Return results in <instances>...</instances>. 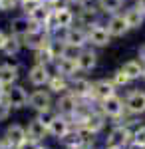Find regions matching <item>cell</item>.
I'll return each mask as SVG.
<instances>
[{"mask_svg":"<svg viewBox=\"0 0 145 149\" xmlns=\"http://www.w3.org/2000/svg\"><path fill=\"white\" fill-rule=\"evenodd\" d=\"M112 34L107 32L105 22L98 20L96 24H91L88 28V46L91 48H107L112 44Z\"/></svg>","mask_w":145,"mask_h":149,"instance_id":"6da1fadb","label":"cell"},{"mask_svg":"<svg viewBox=\"0 0 145 149\" xmlns=\"http://www.w3.org/2000/svg\"><path fill=\"white\" fill-rule=\"evenodd\" d=\"M76 24V10L72 6H60L54 8V34L64 32Z\"/></svg>","mask_w":145,"mask_h":149,"instance_id":"7a4b0ae2","label":"cell"},{"mask_svg":"<svg viewBox=\"0 0 145 149\" xmlns=\"http://www.w3.org/2000/svg\"><path fill=\"white\" fill-rule=\"evenodd\" d=\"M129 137H133V133L123 125L113 127L107 135V141H105V147L107 149H123L127 143H129Z\"/></svg>","mask_w":145,"mask_h":149,"instance_id":"3957f363","label":"cell"},{"mask_svg":"<svg viewBox=\"0 0 145 149\" xmlns=\"http://www.w3.org/2000/svg\"><path fill=\"white\" fill-rule=\"evenodd\" d=\"M62 40H64L66 44H74V46H78V48H86L88 46V30L82 28V26H78V24H74L72 28L64 30Z\"/></svg>","mask_w":145,"mask_h":149,"instance_id":"277c9868","label":"cell"},{"mask_svg":"<svg viewBox=\"0 0 145 149\" xmlns=\"http://www.w3.org/2000/svg\"><path fill=\"white\" fill-rule=\"evenodd\" d=\"M123 18H125V22L129 26V30H141L145 24V12L139 10V6L137 4H129V6H125L123 8Z\"/></svg>","mask_w":145,"mask_h":149,"instance_id":"5b68a950","label":"cell"},{"mask_svg":"<svg viewBox=\"0 0 145 149\" xmlns=\"http://www.w3.org/2000/svg\"><path fill=\"white\" fill-rule=\"evenodd\" d=\"M105 28H107V32L112 34V38H123V36H127V32H129V26H127V22H125L121 12L107 16Z\"/></svg>","mask_w":145,"mask_h":149,"instance_id":"8992f818","label":"cell"},{"mask_svg":"<svg viewBox=\"0 0 145 149\" xmlns=\"http://www.w3.org/2000/svg\"><path fill=\"white\" fill-rule=\"evenodd\" d=\"M52 78L50 74V66H44V64H34L32 68L28 70V81L36 86V88H42V86H48V81Z\"/></svg>","mask_w":145,"mask_h":149,"instance_id":"52a82bcc","label":"cell"},{"mask_svg":"<svg viewBox=\"0 0 145 149\" xmlns=\"http://www.w3.org/2000/svg\"><path fill=\"white\" fill-rule=\"evenodd\" d=\"M123 107H125V102H123L119 95H109L105 100H101V111L109 117H119L123 113Z\"/></svg>","mask_w":145,"mask_h":149,"instance_id":"ba28073f","label":"cell"},{"mask_svg":"<svg viewBox=\"0 0 145 149\" xmlns=\"http://www.w3.org/2000/svg\"><path fill=\"white\" fill-rule=\"evenodd\" d=\"M52 66L56 68V74L64 76V78H68V80L76 78V74L79 72L78 62H76V60H68V58H56Z\"/></svg>","mask_w":145,"mask_h":149,"instance_id":"9c48e42d","label":"cell"},{"mask_svg":"<svg viewBox=\"0 0 145 149\" xmlns=\"http://www.w3.org/2000/svg\"><path fill=\"white\" fill-rule=\"evenodd\" d=\"M78 68L79 72H91V70L98 66V52L93 50L91 46H86L82 52H79V56H78Z\"/></svg>","mask_w":145,"mask_h":149,"instance_id":"30bf717a","label":"cell"},{"mask_svg":"<svg viewBox=\"0 0 145 149\" xmlns=\"http://www.w3.org/2000/svg\"><path fill=\"white\" fill-rule=\"evenodd\" d=\"M6 102L16 109L26 107L28 105V93L22 86H10V90H6Z\"/></svg>","mask_w":145,"mask_h":149,"instance_id":"8fae6325","label":"cell"},{"mask_svg":"<svg viewBox=\"0 0 145 149\" xmlns=\"http://www.w3.org/2000/svg\"><path fill=\"white\" fill-rule=\"evenodd\" d=\"M10 34L12 36H18V38H24V36L28 34L30 30L34 28V22L26 16V14H22V16H16V18H12L10 20Z\"/></svg>","mask_w":145,"mask_h":149,"instance_id":"7c38bea8","label":"cell"},{"mask_svg":"<svg viewBox=\"0 0 145 149\" xmlns=\"http://www.w3.org/2000/svg\"><path fill=\"white\" fill-rule=\"evenodd\" d=\"M28 105L36 109V111H44V109H50L52 105V97H50V92H44V90H36L32 95H28Z\"/></svg>","mask_w":145,"mask_h":149,"instance_id":"4fadbf2b","label":"cell"},{"mask_svg":"<svg viewBox=\"0 0 145 149\" xmlns=\"http://www.w3.org/2000/svg\"><path fill=\"white\" fill-rule=\"evenodd\" d=\"M115 93V84L112 80H96L91 81V95L98 97V100H105Z\"/></svg>","mask_w":145,"mask_h":149,"instance_id":"5bb4252c","label":"cell"},{"mask_svg":"<svg viewBox=\"0 0 145 149\" xmlns=\"http://www.w3.org/2000/svg\"><path fill=\"white\" fill-rule=\"evenodd\" d=\"M125 107L131 113H145V92H139V90L129 92L125 97Z\"/></svg>","mask_w":145,"mask_h":149,"instance_id":"9a60e30c","label":"cell"},{"mask_svg":"<svg viewBox=\"0 0 145 149\" xmlns=\"http://www.w3.org/2000/svg\"><path fill=\"white\" fill-rule=\"evenodd\" d=\"M68 92L74 93L76 97H88V95H91V81L86 80V78H72L70 80V88H68Z\"/></svg>","mask_w":145,"mask_h":149,"instance_id":"2e32d148","label":"cell"},{"mask_svg":"<svg viewBox=\"0 0 145 149\" xmlns=\"http://www.w3.org/2000/svg\"><path fill=\"white\" fill-rule=\"evenodd\" d=\"M98 8H100L101 16H112V14H119L123 8L127 6V0H96Z\"/></svg>","mask_w":145,"mask_h":149,"instance_id":"e0dca14e","label":"cell"},{"mask_svg":"<svg viewBox=\"0 0 145 149\" xmlns=\"http://www.w3.org/2000/svg\"><path fill=\"white\" fill-rule=\"evenodd\" d=\"M58 111L64 115H74L76 113V109H78V97L74 95V93H64V95H60V100H58Z\"/></svg>","mask_w":145,"mask_h":149,"instance_id":"ac0fdd59","label":"cell"},{"mask_svg":"<svg viewBox=\"0 0 145 149\" xmlns=\"http://www.w3.org/2000/svg\"><path fill=\"white\" fill-rule=\"evenodd\" d=\"M48 135V127L36 117V119H32L30 123H28V127H26V137L28 139H32V141H42V139Z\"/></svg>","mask_w":145,"mask_h":149,"instance_id":"d6986e66","label":"cell"},{"mask_svg":"<svg viewBox=\"0 0 145 149\" xmlns=\"http://www.w3.org/2000/svg\"><path fill=\"white\" fill-rule=\"evenodd\" d=\"M24 141H26V129L22 125L14 123V125H10L6 129V143L10 147H18V145H22Z\"/></svg>","mask_w":145,"mask_h":149,"instance_id":"ffe728a7","label":"cell"},{"mask_svg":"<svg viewBox=\"0 0 145 149\" xmlns=\"http://www.w3.org/2000/svg\"><path fill=\"white\" fill-rule=\"evenodd\" d=\"M18 80V66H14V64H0V81L6 86V88H10L14 86Z\"/></svg>","mask_w":145,"mask_h":149,"instance_id":"44dd1931","label":"cell"},{"mask_svg":"<svg viewBox=\"0 0 145 149\" xmlns=\"http://www.w3.org/2000/svg\"><path fill=\"white\" fill-rule=\"evenodd\" d=\"M48 133L52 135V137H58V139H64L70 133V123H68L66 117H60L58 115L56 119L50 123V127H48Z\"/></svg>","mask_w":145,"mask_h":149,"instance_id":"7402d4cb","label":"cell"},{"mask_svg":"<svg viewBox=\"0 0 145 149\" xmlns=\"http://www.w3.org/2000/svg\"><path fill=\"white\" fill-rule=\"evenodd\" d=\"M22 38H18V36H12L8 34V38H6V42H4V46H2V54L6 58H14L20 54V50H22Z\"/></svg>","mask_w":145,"mask_h":149,"instance_id":"603a6c76","label":"cell"},{"mask_svg":"<svg viewBox=\"0 0 145 149\" xmlns=\"http://www.w3.org/2000/svg\"><path fill=\"white\" fill-rule=\"evenodd\" d=\"M52 12H54V8H50V6H44V4H42V6H38L32 14H28V18H30L34 24L44 26V28H46V24L50 22V18H52Z\"/></svg>","mask_w":145,"mask_h":149,"instance_id":"cb8c5ba5","label":"cell"},{"mask_svg":"<svg viewBox=\"0 0 145 149\" xmlns=\"http://www.w3.org/2000/svg\"><path fill=\"white\" fill-rule=\"evenodd\" d=\"M121 70L127 74V76H129V80L133 81V80H139V78L143 76L145 66L139 62V60H127V62H123Z\"/></svg>","mask_w":145,"mask_h":149,"instance_id":"d4e9b609","label":"cell"},{"mask_svg":"<svg viewBox=\"0 0 145 149\" xmlns=\"http://www.w3.org/2000/svg\"><path fill=\"white\" fill-rule=\"evenodd\" d=\"M48 88H50V92H54V93H66L68 88H70V80L64 78V76H60V74H52V78L48 81Z\"/></svg>","mask_w":145,"mask_h":149,"instance_id":"484cf974","label":"cell"},{"mask_svg":"<svg viewBox=\"0 0 145 149\" xmlns=\"http://www.w3.org/2000/svg\"><path fill=\"white\" fill-rule=\"evenodd\" d=\"M34 64H44V66H52L54 64V60L56 58L52 56V52H50V48H40V50H34Z\"/></svg>","mask_w":145,"mask_h":149,"instance_id":"4316f807","label":"cell"},{"mask_svg":"<svg viewBox=\"0 0 145 149\" xmlns=\"http://www.w3.org/2000/svg\"><path fill=\"white\" fill-rule=\"evenodd\" d=\"M82 125H86L88 129H91L93 133H98V131H100L101 127H103V115H100V113H93V111H91V113L88 115V119H86V121H84Z\"/></svg>","mask_w":145,"mask_h":149,"instance_id":"83f0119b","label":"cell"},{"mask_svg":"<svg viewBox=\"0 0 145 149\" xmlns=\"http://www.w3.org/2000/svg\"><path fill=\"white\" fill-rule=\"evenodd\" d=\"M84 48H78V46H74V44H66L64 42V48H62V56L60 58H68V60H78L79 56V52H82Z\"/></svg>","mask_w":145,"mask_h":149,"instance_id":"f1b7e54d","label":"cell"},{"mask_svg":"<svg viewBox=\"0 0 145 149\" xmlns=\"http://www.w3.org/2000/svg\"><path fill=\"white\" fill-rule=\"evenodd\" d=\"M112 81L115 84V88H123V86H127L131 80H129V76L119 68V70H115V72L112 74Z\"/></svg>","mask_w":145,"mask_h":149,"instance_id":"f546056e","label":"cell"},{"mask_svg":"<svg viewBox=\"0 0 145 149\" xmlns=\"http://www.w3.org/2000/svg\"><path fill=\"white\" fill-rule=\"evenodd\" d=\"M38 6H42V2L40 0H24V2H20V10H22V14H32Z\"/></svg>","mask_w":145,"mask_h":149,"instance_id":"4dcf8cb0","label":"cell"},{"mask_svg":"<svg viewBox=\"0 0 145 149\" xmlns=\"http://www.w3.org/2000/svg\"><path fill=\"white\" fill-rule=\"evenodd\" d=\"M38 113H40V115H38V119H40L46 127H50V123L58 117L56 111H52V109H44V111H38Z\"/></svg>","mask_w":145,"mask_h":149,"instance_id":"1f68e13d","label":"cell"},{"mask_svg":"<svg viewBox=\"0 0 145 149\" xmlns=\"http://www.w3.org/2000/svg\"><path fill=\"white\" fill-rule=\"evenodd\" d=\"M16 8H20L18 0H0V12H12Z\"/></svg>","mask_w":145,"mask_h":149,"instance_id":"d6a6232c","label":"cell"},{"mask_svg":"<svg viewBox=\"0 0 145 149\" xmlns=\"http://www.w3.org/2000/svg\"><path fill=\"white\" fill-rule=\"evenodd\" d=\"M10 111H12V105L6 102V97L0 100V121H6L8 115H10Z\"/></svg>","mask_w":145,"mask_h":149,"instance_id":"836d02e7","label":"cell"},{"mask_svg":"<svg viewBox=\"0 0 145 149\" xmlns=\"http://www.w3.org/2000/svg\"><path fill=\"white\" fill-rule=\"evenodd\" d=\"M133 143L145 145V125H141V127H139V129L133 133Z\"/></svg>","mask_w":145,"mask_h":149,"instance_id":"e575fe53","label":"cell"},{"mask_svg":"<svg viewBox=\"0 0 145 149\" xmlns=\"http://www.w3.org/2000/svg\"><path fill=\"white\" fill-rule=\"evenodd\" d=\"M40 145H38V141H32V139H28L26 137V141H24L22 145H18L16 149H38Z\"/></svg>","mask_w":145,"mask_h":149,"instance_id":"d590c367","label":"cell"},{"mask_svg":"<svg viewBox=\"0 0 145 149\" xmlns=\"http://www.w3.org/2000/svg\"><path fill=\"white\" fill-rule=\"evenodd\" d=\"M137 60H139V62L145 66V44H141V46H139V50H137Z\"/></svg>","mask_w":145,"mask_h":149,"instance_id":"8d00e7d4","label":"cell"},{"mask_svg":"<svg viewBox=\"0 0 145 149\" xmlns=\"http://www.w3.org/2000/svg\"><path fill=\"white\" fill-rule=\"evenodd\" d=\"M40 2H42L44 6H50V8H54V6L58 4V0H40Z\"/></svg>","mask_w":145,"mask_h":149,"instance_id":"74e56055","label":"cell"},{"mask_svg":"<svg viewBox=\"0 0 145 149\" xmlns=\"http://www.w3.org/2000/svg\"><path fill=\"white\" fill-rule=\"evenodd\" d=\"M6 38H8V34H6L4 30H0V50H2V46H4V42H6Z\"/></svg>","mask_w":145,"mask_h":149,"instance_id":"f35d334b","label":"cell"},{"mask_svg":"<svg viewBox=\"0 0 145 149\" xmlns=\"http://www.w3.org/2000/svg\"><path fill=\"white\" fill-rule=\"evenodd\" d=\"M4 97H6V86L0 81V100H4Z\"/></svg>","mask_w":145,"mask_h":149,"instance_id":"ab89813d","label":"cell"},{"mask_svg":"<svg viewBox=\"0 0 145 149\" xmlns=\"http://www.w3.org/2000/svg\"><path fill=\"white\" fill-rule=\"evenodd\" d=\"M133 4H137V6H139V10H143V12H145V0H135Z\"/></svg>","mask_w":145,"mask_h":149,"instance_id":"60d3db41","label":"cell"},{"mask_svg":"<svg viewBox=\"0 0 145 149\" xmlns=\"http://www.w3.org/2000/svg\"><path fill=\"white\" fill-rule=\"evenodd\" d=\"M68 149H86V145H82V143H79V145H70Z\"/></svg>","mask_w":145,"mask_h":149,"instance_id":"b9f144b4","label":"cell"},{"mask_svg":"<svg viewBox=\"0 0 145 149\" xmlns=\"http://www.w3.org/2000/svg\"><path fill=\"white\" fill-rule=\"evenodd\" d=\"M141 78H143V81H145V72H143V76H141Z\"/></svg>","mask_w":145,"mask_h":149,"instance_id":"7bdbcfd3","label":"cell"},{"mask_svg":"<svg viewBox=\"0 0 145 149\" xmlns=\"http://www.w3.org/2000/svg\"><path fill=\"white\" fill-rule=\"evenodd\" d=\"M38 149H46V147H38Z\"/></svg>","mask_w":145,"mask_h":149,"instance_id":"ee69618b","label":"cell"},{"mask_svg":"<svg viewBox=\"0 0 145 149\" xmlns=\"http://www.w3.org/2000/svg\"><path fill=\"white\" fill-rule=\"evenodd\" d=\"M18 2H24V0H18Z\"/></svg>","mask_w":145,"mask_h":149,"instance_id":"f6af8a7d","label":"cell"}]
</instances>
